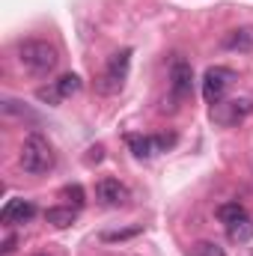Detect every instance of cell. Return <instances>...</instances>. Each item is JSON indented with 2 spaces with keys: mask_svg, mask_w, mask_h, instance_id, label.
Wrapping results in <instances>:
<instances>
[{
  "mask_svg": "<svg viewBox=\"0 0 253 256\" xmlns=\"http://www.w3.org/2000/svg\"><path fill=\"white\" fill-rule=\"evenodd\" d=\"M15 57H18V63H21L24 72L36 74V78L51 74V72L57 68V63H60L57 48H54L51 42H45V39H24V42H18Z\"/></svg>",
  "mask_w": 253,
  "mask_h": 256,
  "instance_id": "6da1fadb",
  "label": "cell"
},
{
  "mask_svg": "<svg viewBox=\"0 0 253 256\" xmlns=\"http://www.w3.org/2000/svg\"><path fill=\"white\" fill-rule=\"evenodd\" d=\"M18 164H21V170H24V173H30V176H45V173H51V170H54L57 158H54L51 143H48L39 131H33V134H27V137H24V146H21Z\"/></svg>",
  "mask_w": 253,
  "mask_h": 256,
  "instance_id": "7a4b0ae2",
  "label": "cell"
},
{
  "mask_svg": "<svg viewBox=\"0 0 253 256\" xmlns=\"http://www.w3.org/2000/svg\"><path fill=\"white\" fill-rule=\"evenodd\" d=\"M128 68H131V48H122V51H116V54L108 60L102 78H98V84H96V90H98L102 96H116V92L126 86Z\"/></svg>",
  "mask_w": 253,
  "mask_h": 256,
  "instance_id": "3957f363",
  "label": "cell"
},
{
  "mask_svg": "<svg viewBox=\"0 0 253 256\" xmlns=\"http://www.w3.org/2000/svg\"><path fill=\"white\" fill-rule=\"evenodd\" d=\"M232 80H236V72H232V68H226V66H212V68L202 74V98L214 108L218 102H224V96H226V90H230Z\"/></svg>",
  "mask_w": 253,
  "mask_h": 256,
  "instance_id": "277c9868",
  "label": "cell"
},
{
  "mask_svg": "<svg viewBox=\"0 0 253 256\" xmlns=\"http://www.w3.org/2000/svg\"><path fill=\"white\" fill-rule=\"evenodd\" d=\"M194 90V72L185 60H173L170 66V110H176Z\"/></svg>",
  "mask_w": 253,
  "mask_h": 256,
  "instance_id": "5b68a950",
  "label": "cell"
},
{
  "mask_svg": "<svg viewBox=\"0 0 253 256\" xmlns=\"http://www.w3.org/2000/svg\"><path fill=\"white\" fill-rule=\"evenodd\" d=\"M253 114V102L250 98H230V102H218L212 108V120L218 126H238Z\"/></svg>",
  "mask_w": 253,
  "mask_h": 256,
  "instance_id": "8992f818",
  "label": "cell"
},
{
  "mask_svg": "<svg viewBox=\"0 0 253 256\" xmlns=\"http://www.w3.org/2000/svg\"><path fill=\"white\" fill-rule=\"evenodd\" d=\"M126 143L131 146L134 158H152L158 152H167L173 143H176V134H158V137H143V134H128Z\"/></svg>",
  "mask_w": 253,
  "mask_h": 256,
  "instance_id": "52a82bcc",
  "label": "cell"
},
{
  "mask_svg": "<svg viewBox=\"0 0 253 256\" xmlns=\"http://www.w3.org/2000/svg\"><path fill=\"white\" fill-rule=\"evenodd\" d=\"M33 218H36V206H33L30 200H21V196L6 200V206L0 208V224H3V226L27 224V220H33Z\"/></svg>",
  "mask_w": 253,
  "mask_h": 256,
  "instance_id": "ba28073f",
  "label": "cell"
},
{
  "mask_svg": "<svg viewBox=\"0 0 253 256\" xmlns=\"http://www.w3.org/2000/svg\"><path fill=\"white\" fill-rule=\"evenodd\" d=\"M96 196L104 202V206H122L128 200V188L120 179H102L96 185Z\"/></svg>",
  "mask_w": 253,
  "mask_h": 256,
  "instance_id": "9c48e42d",
  "label": "cell"
},
{
  "mask_svg": "<svg viewBox=\"0 0 253 256\" xmlns=\"http://www.w3.org/2000/svg\"><path fill=\"white\" fill-rule=\"evenodd\" d=\"M220 48H224V51H242V54L253 51V30H250V27L230 30V33L220 39Z\"/></svg>",
  "mask_w": 253,
  "mask_h": 256,
  "instance_id": "30bf717a",
  "label": "cell"
},
{
  "mask_svg": "<svg viewBox=\"0 0 253 256\" xmlns=\"http://www.w3.org/2000/svg\"><path fill=\"white\" fill-rule=\"evenodd\" d=\"M74 218H78V208H72V206H51V208H45V220L51 226H57V230L72 226Z\"/></svg>",
  "mask_w": 253,
  "mask_h": 256,
  "instance_id": "8fae6325",
  "label": "cell"
},
{
  "mask_svg": "<svg viewBox=\"0 0 253 256\" xmlns=\"http://www.w3.org/2000/svg\"><path fill=\"white\" fill-rule=\"evenodd\" d=\"M80 78L74 74V72H68V74H60L57 80H54V90L60 92V98H72V96H78L80 92Z\"/></svg>",
  "mask_w": 253,
  "mask_h": 256,
  "instance_id": "7c38bea8",
  "label": "cell"
},
{
  "mask_svg": "<svg viewBox=\"0 0 253 256\" xmlns=\"http://www.w3.org/2000/svg\"><path fill=\"white\" fill-rule=\"evenodd\" d=\"M226 232H230V242L244 244V242H250V238H253V220H250V218H242V220L230 224V226H226Z\"/></svg>",
  "mask_w": 253,
  "mask_h": 256,
  "instance_id": "4fadbf2b",
  "label": "cell"
},
{
  "mask_svg": "<svg viewBox=\"0 0 253 256\" xmlns=\"http://www.w3.org/2000/svg\"><path fill=\"white\" fill-rule=\"evenodd\" d=\"M242 218H248V212H244L242 202H224V206H218V220L224 226H230V224H236Z\"/></svg>",
  "mask_w": 253,
  "mask_h": 256,
  "instance_id": "5bb4252c",
  "label": "cell"
},
{
  "mask_svg": "<svg viewBox=\"0 0 253 256\" xmlns=\"http://www.w3.org/2000/svg\"><path fill=\"white\" fill-rule=\"evenodd\" d=\"M3 110H6L9 116H21V120L27 116L30 122H36V114H30V110L24 108V102H15V98H6V102H3Z\"/></svg>",
  "mask_w": 253,
  "mask_h": 256,
  "instance_id": "9a60e30c",
  "label": "cell"
},
{
  "mask_svg": "<svg viewBox=\"0 0 253 256\" xmlns=\"http://www.w3.org/2000/svg\"><path fill=\"white\" fill-rule=\"evenodd\" d=\"M140 230L131 226V230H116V232H102V242H126V238H134Z\"/></svg>",
  "mask_w": 253,
  "mask_h": 256,
  "instance_id": "2e32d148",
  "label": "cell"
},
{
  "mask_svg": "<svg viewBox=\"0 0 253 256\" xmlns=\"http://www.w3.org/2000/svg\"><path fill=\"white\" fill-rule=\"evenodd\" d=\"M194 256H226L218 244H212V242H200L196 248H194Z\"/></svg>",
  "mask_w": 253,
  "mask_h": 256,
  "instance_id": "e0dca14e",
  "label": "cell"
},
{
  "mask_svg": "<svg viewBox=\"0 0 253 256\" xmlns=\"http://www.w3.org/2000/svg\"><path fill=\"white\" fill-rule=\"evenodd\" d=\"M36 98H39V102H48V104L63 102V98H60V92H57L54 86H39V90H36Z\"/></svg>",
  "mask_w": 253,
  "mask_h": 256,
  "instance_id": "ac0fdd59",
  "label": "cell"
},
{
  "mask_svg": "<svg viewBox=\"0 0 253 256\" xmlns=\"http://www.w3.org/2000/svg\"><path fill=\"white\" fill-rule=\"evenodd\" d=\"M66 196L74 202V208H80V206L86 202V194H84V188H80V185H68V188H66Z\"/></svg>",
  "mask_w": 253,
  "mask_h": 256,
  "instance_id": "d6986e66",
  "label": "cell"
},
{
  "mask_svg": "<svg viewBox=\"0 0 253 256\" xmlns=\"http://www.w3.org/2000/svg\"><path fill=\"white\" fill-rule=\"evenodd\" d=\"M15 244H18V236H9V238L3 242V256L12 254V250H15Z\"/></svg>",
  "mask_w": 253,
  "mask_h": 256,
  "instance_id": "ffe728a7",
  "label": "cell"
},
{
  "mask_svg": "<svg viewBox=\"0 0 253 256\" xmlns=\"http://www.w3.org/2000/svg\"><path fill=\"white\" fill-rule=\"evenodd\" d=\"M36 256H48V254H36Z\"/></svg>",
  "mask_w": 253,
  "mask_h": 256,
  "instance_id": "44dd1931",
  "label": "cell"
}]
</instances>
